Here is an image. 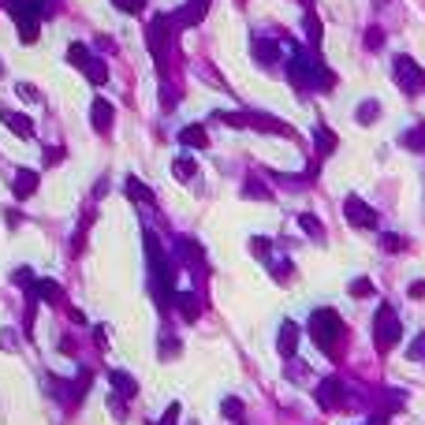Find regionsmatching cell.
I'll list each match as a JSON object with an SVG mask.
<instances>
[{
    "label": "cell",
    "mask_w": 425,
    "mask_h": 425,
    "mask_svg": "<svg viewBox=\"0 0 425 425\" xmlns=\"http://www.w3.org/2000/svg\"><path fill=\"white\" fill-rule=\"evenodd\" d=\"M381 246H384V254H403V250H411V239L388 232V235H381Z\"/></svg>",
    "instance_id": "83f0119b"
},
{
    "label": "cell",
    "mask_w": 425,
    "mask_h": 425,
    "mask_svg": "<svg viewBox=\"0 0 425 425\" xmlns=\"http://www.w3.org/2000/svg\"><path fill=\"white\" fill-rule=\"evenodd\" d=\"M399 336H403V321H399V313H395L392 302H381L373 313V344L381 355H388L395 344H399Z\"/></svg>",
    "instance_id": "277c9868"
},
{
    "label": "cell",
    "mask_w": 425,
    "mask_h": 425,
    "mask_svg": "<svg viewBox=\"0 0 425 425\" xmlns=\"http://www.w3.org/2000/svg\"><path fill=\"white\" fill-rule=\"evenodd\" d=\"M310 336H313V344L325 350L328 358H339V355H344L347 325H344V317H339L336 310L321 306V310L310 313Z\"/></svg>",
    "instance_id": "7a4b0ae2"
},
{
    "label": "cell",
    "mask_w": 425,
    "mask_h": 425,
    "mask_svg": "<svg viewBox=\"0 0 425 425\" xmlns=\"http://www.w3.org/2000/svg\"><path fill=\"white\" fill-rule=\"evenodd\" d=\"M302 4H306V8H310V4H313V0H302Z\"/></svg>",
    "instance_id": "7bdbcfd3"
},
{
    "label": "cell",
    "mask_w": 425,
    "mask_h": 425,
    "mask_svg": "<svg viewBox=\"0 0 425 425\" xmlns=\"http://www.w3.org/2000/svg\"><path fill=\"white\" fill-rule=\"evenodd\" d=\"M344 217H347V224H355V228H377V209L369 206V201H362L358 194H350L344 201Z\"/></svg>",
    "instance_id": "9c48e42d"
},
{
    "label": "cell",
    "mask_w": 425,
    "mask_h": 425,
    "mask_svg": "<svg viewBox=\"0 0 425 425\" xmlns=\"http://www.w3.org/2000/svg\"><path fill=\"white\" fill-rule=\"evenodd\" d=\"M406 295H411V299H425V280H414L411 288H406Z\"/></svg>",
    "instance_id": "ab89813d"
},
{
    "label": "cell",
    "mask_w": 425,
    "mask_h": 425,
    "mask_svg": "<svg viewBox=\"0 0 425 425\" xmlns=\"http://www.w3.org/2000/svg\"><path fill=\"white\" fill-rule=\"evenodd\" d=\"M146 257H150V280H153V295L161 306H172L175 302V291H172V265L164 257L161 243H157L153 232H146Z\"/></svg>",
    "instance_id": "3957f363"
},
{
    "label": "cell",
    "mask_w": 425,
    "mask_h": 425,
    "mask_svg": "<svg viewBox=\"0 0 425 425\" xmlns=\"http://www.w3.org/2000/svg\"><path fill=\"white\" fill-rule=\"evenodd\" d=\"M317 403H321V411H344V406H350L347 384L339 381V377H325V381L317 384Z\"/></svg>",
    "instance_id": "ba28073f"
},
{
    "label": "cell",
    "mask_w": 425,
    "mask_h": 425,
    "mask_svg": "<svg viewBox=\"0 0 425 425\" xmlns=\"http://www.w3.org/2000/svg\"><path fill=\"white\" fill-rule=\"evenodd\" d=\"M299 325L295 321H284L280 325V336H276V350H280L284 358H295V350H299Z\"/></svg>",
    "instance_id": "4fadbf2b"
},
{
    "label": "cell",
    "mask_w": 425,
    "mask_h": 425,
    "mask_svg": "<svg viewBox=\"0 0 425 425\" xmlns=\"http://www.w3.org/2000/svg\"><path fill=\"white\" fill-rule=\"evenodd\" d=\"M179 142L183 146H194V150H206L209 135H206V127H201V123H190V127H183V131H179Z\"/></svg>",
    "instance_id": "2e32d148"
},
{
    "label": "cell",
    "mask_w": 425,
    "mask_h": 425,
    "mask_svg": "<svg viewBox=\"0 0 425 425\" xmlns=\"http://www.w3.org/2000/svg\"><path fill=\"white\" fill-rule=\"evenodd\" d=\"M288 71H291V82L299 90H332V86H336L332 68L317 57V49H310V45H302V49L291 52Z\"/></svg>",
    "instance_id": "6da1fadb"
},
{
    "label": "cell",
    "mask_w": 425,
    "mask_h": 425,
    "mask_svg": "<svg viewBox=\"0 0 425 425\" xmlns=\"http://www.w3.org/2000/svg\"><path fill=\"white\" fill-rule=\"evenodd\" d=\"M254 60L257 63H276V60H280V45L269 41V38H257L254 41Z\"/></svg>",
    "instance_id": "d6986e66"
},
{
    "label": "cell",
    "mask_w": 425,
    "mask_h": 425,
    "mask_svg": "<svg viewBox=\"0 0 425 425\" xmlns=\"http://www.w3.org/2000/svg\"><path fill=\"white\" fill-rule=\"evenodd\" d=\"M4 4H8V15L19 26V38L26 45H34L41 34V4L38 0H4Z\"/></svg>",
    "instance_id": "5b68a950"
},
{
    "label": "cell",
    "mask_w": 425,
    "mask_h": 425,
    "mask_svg": "<svg viewBox=\"0 0 425 425\" xmlns=\"http://www.w3.org/2000/svg\"><path fill=\"white\" fill-rule=\"evenodd\" d=\"M127 194H131L135 201H153L150 187H142V183H138V179H127Z\"/></svg>",
    "instance_id": "836d02e7"
},
{
    "label": "cell",
    "mask_w": 425,
    "mask_h": 425,
    "mask_svg": "<svg viewBox=\"0 0 425 425\" xmlns=\"http://www.w3.org/2000/svg\"><path fill=\"white\" fill-rule=\"evenodd\" d=\"M175 38V23H172V15H153L150 26H146V41H150V52L157 57V63H168V45Z\"/></svg>",
    "instance_id": "52a82bcc"
},
{
    "label": "cell",
    "mask_w": 425,
    "mask_h": 425,
    "mask_svg": "<svg viewBox=\"0 0 425 425\" xmlns=\"http://www.w3.org/2000/svg\"><path fill=\"white\" fill-rule=\"evenodd\" d=\"M355 119H358V123H377V119H381V101H373V97H369V101H362V105H358V112H355Z\"/></svg>",
    "instance_id": "603a6c76"
},
{
    "label": "cell",
    "mask_w": 425,
    "mask_h": 425,
    "mask_svg": "<svg viewBox=\"0 0 425 425\" xmlns=\"http://www.w3.org/2000/svg\"><path fill=\"white\" fill-rule=\"evenodd\" d=\"M175 306H179V313H183L187 321H198V313H201L198 295H190V291H175Z\"/></svg>",
    "instance_id": "e0dca14e"
},
{
    "label": "cell",
    "mask_w": 425,
    "mask_h": 425,
    "mask_svg": "<svg viewBox=\"0 0 425 425\" xmlns=\"http://www.w3.org/2000/svg\"><path fill=\"white\" fill-rule=\"evenodd\" d=\"M243 194H246V198H257V201H269V198H273V194H269V187H261V183H257V179H246Z\"/></svg>",
    "instance_id": "d6a6232c"
},
{
    "label": "cell",
    "mask_w": 425,
    "mask_h": 425,
    "mask_svg": "<svg viewBox=\"0 0 425 425\" xmlns=\"http://www.w3.org/2000/svg\"><path fill=\"white\" fill-rule=\"evenodd\" d=\"M86 79L94 82V86H101V82L108 79V68H105V60H97V57L90 60V68H86Z\"/></svg>",
    "instance_id": "4dcf8cb0"
},
{
    "label": "cell",
    "mask_w": 425,
    "mask_h": 425,
    "mask_svg": "<svg viewBox=\"0 0 425 425\" xmlns=\"http://www.w3.org/2000/svg\"><path fill=\"white\" fill-rule=\"evenodd\" d=\"M246 127H257V131H273V135H284V138H291L295 131L284 119H276L269 112H246Z\"/></svg>",
    "instance_id": "8fae6325"
},
{
    "label": "cell",
    "mask_w": 425,
    "mask_h": 425,
    "mask_svg": "<svg viewBox=\"0 0 425 425\" xmlns=\"http://www.w3.org/2000/svg\"><path fill=\"white\" fill-rule=\"evenodd\" d=\"M15 90H19V97H23V101H41L38 86H30V82H19V86H15Z\"/></svg>",
    "instance_id": "74e56055"
},
{
    "label": "cell",
    "mask_w": 425,
    "mask_h": 425,
    "mask_svg": "<svg viewBox=\"0 0 425 425\" xmlns=\"http://www.w3.org/2000/svg\"><path fill=\"white\" fill-rule=\"evenodd\" d=\"M38 4H41V8H45V4H49V0H38Z\"/></svg>",
    "instance_id": "b9f144b4"
},
{
    "label": "cell",
    "mask_w": 425,
    "mask_h": 425,
    "mask_svg": "<svg viewBox=\"0 0 425 425\" xmlns=\"http://www.w3.org/2000/svg\"><path fill=\"white\" fill-rule=\"evenodd\" d=\"M250 246L257 257H269V239H250Z\"/></svg>",
    "instance_id": "f35d334b"
},
{
    "label": "cell",
    "mask_w": 425,
    "mask_h": 425,
    "mask_svg": "<svg viewBox=\"0 0 425 425\" xmlns=\"http://www.w3.org/2000/svg\"><path fill=\"white\" fill-rule=\"evenodd\" d=\"M399 142L406 146V150H414V153H425V123H418V127H411Z\"/></svg>",
    "instance_id": "d4e9b609"
},
{
    "label": "cell",
    "mask_w": 425,
    "mask_h": 425,
    "mask_svg": "<svg viewBox=\"0 0 425 425\" xmlns=\"http://www.w3.org/2000/svg\"><path fill=\"white\" fill-rule=\"evenodd\" d=\"M302 30H306V38H310V49H317V45H321V34H325V30H321V19H317L313 12L302 15Z\"/></svg>",
    "instance_id": "cb8c5ba5"
},
{
    "label": "cell",
    "mask_w": 425,
    "mask_h": 425,
    "mask_svg": "<svg viewBox=\"0 0 425 425\" xmlns=\"http://www.w3.org/2000/svg\"><path fill=\"white\" fill-rule=\"evenodd\" d=\"M313 146H317V157H328V153H336L339 138L332 135V127H317L313 131Z\"/></svg>",
    "instance_id": "ac0fdd59"
},
{
    "label": "cell",
    "mask_w": 425,
    "mask_h": 425,
    "mask_svg": "<svg viewBox=\"0 0 425 425\" xmlns=\"http://www.w3.org/2000/svg\"><path fill=\"white\" fill-rule=\"evenodd\" d=\"M172 172L179 175V179H194V172H198V164H194V157H175V164H172Z\"/></svg>",
    "instance_id": "f1b7e54d"
},
{
    "label": "cell",
    "mask_w": 425,
    "mask_h": 425,
    "mask_svg": "<svg viewBox=\"0 0 425 425\" xmlns=\"http://www.w3.org/2000/svg\"><path fill=\"white\" fill-rule=\"evenodd\" d=\"M362 45H366L369 52L384 49V30H381V26H369V30H366V38H362Z\"/></svg>",
    "instance_id": "1f68e13d"
},
{
    "label": "cell",
    "mask_w": 425,
    "mask_h": 425,
    "mask_svg": "<svg viewBox=\"0 0 425 425\" xmlns=\"http://www.w3.org/2000/svg\"><path fill=\"white\" fill-rule=\"evenodd\" d=\"M175 250H179V257L187 265H194V269H206V254H201V246L194 243V239H187V235L175 239Z\"/></svg>",
    "instance_id": "5bb4252c"
},
{
    "label": "cell",
    "mask_w": 425,
    "mask_h": 425,
    "mask_svg": "<svg viewBox=\"0 0 425 425\" xmlns=\"http://www.w3.org/2000/svg\"><path fill=\"white\" fill-rule=\"evenodd\" d=\"M347 291L355 295V299H369V295H373L377 288H373V280H369V276H358V280H350Z\"/></svg>",
    "instance_id": "f546056e"
},
{
    "label": "cell",
    "mask_w": 425,
    "mask_h": 425,
    "mask_svg": "<svg viewBox=\"0 0 425 425\" xmlns=\"http://www.w3.org/2000/svg\"><path fill=\"white\" fill-rule=\"evenodd\" d=\"M0 119H4V123L12 127V131L19 135V138H34V119H30V116H23V112H12V108H4V112H0Z\"/></svg>",
    "instance_id": "9a60e30c"
},
{
    "label": "cell",
    "mask_w": 425,
    "mask_h": 425,
    "mask_svg": "<svg viewBox=\"0 0 425 425\" xmlns=\"http://www.w3.org/2000/svg\"><path fill=\"white\" fill-rule=\"evenodd\" d=\"M108 381H112V388L119 395H123V399H131V395L138 392V384H135V377H127L123 369H112V373H108Z\"/></svg>",
    "instance_id": "7402d4cb"
},
{
    "label": "cell",
    "mask_w": 425,
    "mask_h": 425,
    "mask_svg": "<svg viewBox=\"0 0 425 425\" xmlns=\"http://www.w3.org/2000/svg\"><path fill=\"white\" fill-rule=\"evenodd\" d=\"M112 4H116V8H123L127 15H138V12L146 8V0H112Z\"/></svg>",
    "instance_id": "8d00e7d4"
},
{
    "label": "cell",
    "mask_w": 425,
    "mask_h": 425,
    "mask_svg": "<svg viewBox=\"0 0 425 425\" xmlns=\"http://www.w3.org/2000/svg\"><path fill=\"white\" fill-rule=\"evenodd\" d=\"M68 60L75 63V68H82V71H86V68H90V60H94V52H90L82 41H75V45H71V49H68Z\"/></svg>",
    "instance_id": "4316f807"
},
{
    "label": "cell",
    "mask_w": 425,
    "mask_h": 425,
    "mask_svg": "<svg viewBox=\"0 0 425 425\" xmlns=\"http://www.w3.org/2000/svg\"><path fill=\"white\" fill-rule=\"evenodd\" d=\"M90 123H94V131H97V135L112 131V123H116V105H112V101L97 97L94 105H90Z\"/></svg>",
    "instance_id": "30bf717a"
},
{
    "label": "cell",
    "mask_w": 425,
    "mask_h": 425,
    "mask_svg": "<svg viewBox=\"0 0 425 425\" xmlns=\"http://www.w3.org/2000/svg\"><path fill=\"white\" fill-rule=\"evenodd\" d=\"M388 418H392V414H384V411H373L366 418V425H388Z\"/></svg>",
    "instance_id": "60d3db41"
},
{
    "label": "cell",
    "mask_w": 425,
    "mask_h": 425,
    "mask_svg": "<svg viewBox=\"0 0 425 425\" xmlns=\"http://www.w3.org/2000/svg\"><path fill=\"white\" fill-rule=\"evenodd\" d=\"M206 8H209V0H187V4H183L179 12L172 15L175 30H179V26H198L201 15H206Z\"/></svg>",
    "instance_id": "7c38bea8"
},
{
    "label": "cell",
    "mask_w": 425,
    "mask_h": 425,
    "mask_svg": "<svg viewBox=\"0 0 425 425\" xmlns=\"http://www.w3.org/2000/svg\"><path fill=\"white\" fill-rule=\"evenodd\" d=\"M406 355H411V358H414V362H425V332H422V336H418V339H414V344H411V347H406Z\"/></svg>",
    "instance_id": "d590c367"
},
{
    "label": "cell",
    "mask_w": 425,
    "mask_h": 425,
    "mask_svg": "<svg viewBox=\"0 0 425 425\" xmlns=\"http://www.w3.org/2000/svg\"><path fill=\"white\" fill-rule=\"evenodd\" d=\"M220 411H224V418H235V422L243 418V403H239L235 395H228V399L220 403Z\"/></svg>",
    "instance_id": "e575fe53"
},
{
    "label": "cell",
    "mask_w": 425,
    "mask_h": 425,
    "mask_svg": "<svg viewBox=\"0 0 425 425\" xmlns=\"http://www.w3.org/2000/svg\"><path fill=\"white\" fill-rule=\"evenodd\" d=\"M34 295H38V299H45V302H52V306H57V302H63V288L57 280H38L34 284Z\"/></svg>",
    "instance_id": "44dd1931"
},
{
    "label": "cell",
    "mask_w": 425,
    "mask_h": 425,
    "mask_svg": "<svg viewBox=\"0 0 425 425\" xmlns=\"http://www.w3.org/2000/svg\"><path fill=\"white\" fill-rule=\"evenodd\" d=\"M392 79L403 94H411V97L425 94V68L414 57H406V52H399V57L392 60Z\"/></svg>",
    "instance_id": "8992f818"
},
{
    "label": "cell",
    "mask_w": 425,
    "mask_h": 425,
    "mask_svg": "<svg viewBox=\"0 0 425 425\" xmlns=\"http://www.w3.org/2000/svg\"><path fill=\"white\" fill-rule=\"evenodd\" d=\"M12 190H15V198H30L34 190H38V172H19L15 175V183H12Z\"/></svg>",
    "instance_id": "ffe728a7"
},
{
    "label": "cell",
    "mask_w": 425,
    "mask_h": 425,
    "mask_svg": "<svg viewBox=\"0 0 425 425\" xmlns=\"http://www.w3.org/2000/svg\"><path fill=\"white\" fill-rule=\"evenodd\" d=\"M299 228H302V232H306L310 239H317V243L325 239V228H321V220L313 217V212H302V217H299Z\"/></svg>",
    "instance_id": "484cf974"
}]
</instances>
